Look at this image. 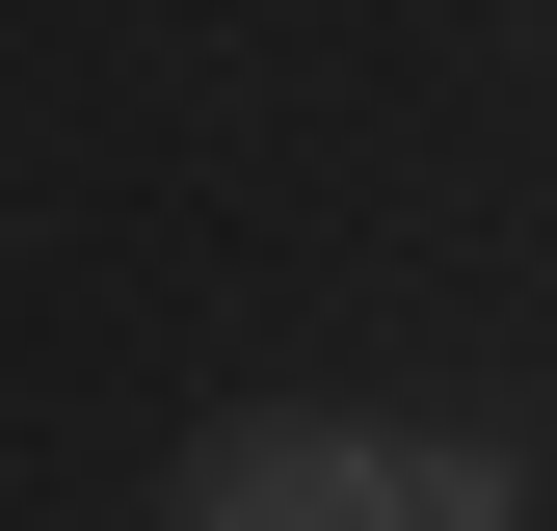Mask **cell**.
Masks as SVG:
<instances>
[{
    "instance_id": "cell-1",
    "label": "cell",
    "mask_w": 557,
    "mask_h": 531,
    "mask_svg": "<svg viewBox=\"0 0 557 531\" xmlns=\"http://www.w3.org/2000/svg\"><path fill=\"white\" fill-rule=\"evenodd\" d=\"M160 531H531V452L505 425H213Z\"/></svg>"
}]
</instances>
